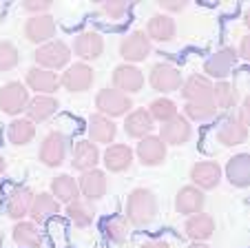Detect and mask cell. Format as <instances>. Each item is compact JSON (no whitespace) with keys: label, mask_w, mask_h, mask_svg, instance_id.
Listing matches in <instances>:
<instances>
[{"label":"cell","mask_w":250,"mask_h":248,"mask_svg":"<svg viewBox=\"0 0 250 248\" xmlns=\"http://www.w3.org/2000/svg\"><path fill=\"white\" fill-rule=\"evenodd\" d=\"M95 109L106 117H120L131 111L133 102L126 93H122L118 89H102L95 95Z\"/></svg>","instance_id":"7a4b0ae2"},{"label":"cell","mask_w":250,"mask_h":248,"mask_svg":"<svg viewBox=\"0 0 250 248\" xmlns=\"http://www.w3.org/2000/svg\"><path fill=\"white\" fill-rule=\"evenodd\" d=\"M184 113H186V117H190L195 122H208L215 117L217 109H215L212 102H186Z\"/></svg>","instance_id":"74e56055"},{"label":"cell","mask_w":250,"mask_h":248,"mask_svg":"<svg viewBox=\"0 0 250 248\" xmlns=\"http://www.w3.org/2000/svg\"><path fill=\"white\" fill-rule=\"evenodd\" d=\"M124 129H126V135L131 137H146L148 133L153 131V117L146 109H135L126 115V122H124Z\"/></svg>","instance_id":"7402d4cb"},{"label":"cell","mask_w":250,"mask_h":248,"mask_svg":"<svg viewBox=\"0 0 250 248\" xmlns=\"http://www.w3.org/2000/svg\"><path fill=\"white\" fill-rule=\"evenodd\" d=\"M188 137H190V124H188V120L182 115L164 122L160 127V140L164 142V144L180 146V144H184V142H188Z\"/></svg>","instance_id":"9a60e30c"},{"label":"cell","mask_w":250,"mask_h":248,"mask_svg":"<svg viewBox=\"0 0 250 248\" xmlns=\"http://www.w3.org/2000/svg\"><path fill=\"white\" fill-rule=\"evenodd\" d=\"M226 178L232 186L246 188L250 184V155L239 153L228 159L226 164Z\"/></svg>","instance_id":"ffe728a7"},{"label":"cell","mask_w":250,"mask_h":248,"mask_svg":"<svg viewBox=\"0 0 250 248\" xmlns=\"http://www.w3.org/2000/svg\"><path fill=\"white\" fill-rule=\"evenodd\" d=\"M182 95L186 102H212V82L206 75H190L182 82Z\"/></svg>","instance_id":"7c38bea8"},{"label":"cell","mask_w":250,"mask_h":248,"mask_svg":"<svg viewBox=\"0 0 250 248\" xmlns=\"http://www.w3.org/2000/svg\"><path fill=\"white\" fill-rule=\"evenodd\" d=\"M24 11H31L36 16H42L44 11L51 9V0H24L22 2Z\"/></svg>","instance_id":"60d3db41"},{"label":"cell","mask_w":250,"mask_h":248,"mask_svg":"<svg viewBox=\"0 0 250 248\" xmlns=\"http://www.w3.org/2000/svg\"><path fill=\"white\" fill-rule=\"evenodd\" d=\"M80 193L89 200H98L106 193V175L98 169H91V171H84L80 178Z\"/></svg>","instance_id":"cb8c5ba5"},{"label":"cell","mask_w":250,"mask_h":248,"mask_svg":"<svg viewBox=\"0 0 250 248\" xmlns=\"http://www.w3.org/2000/svg\"><path fill=\"white\" fill-rule=\"evenodd\" d=\"M14 242L18 246L40 248L42 246V233L33 222H18L14 228Z\"/></svg>","instance_id":"1f68e13d"},{"label":"cell","mask_w":250,"mask_h":248,"mask_svg":"<svg viewBox=\"0 0 250 248\" xmlns=\"http://www.w3.org/2000/svg\"><path fill=\"white\" fill-rule=\"evenodd\" d=\"M7 169V162H5V158H2V155H0V173H2V171Z\"/></svg>","instance_id":"7dc6e473"},{"label":"cell","mask_w":250,"mask_h":248,"mask_svg":"<svg viewBox=\"0 0 250 248\" xmlns=\"http://www.w3.org/2000/svg\"><path fill=\"white\" fill-rule=\"evenodd\" d=\"M188 248H210V246H208V244H204V242H193Z\"/></svg>","instance_id":"bcb514c9"},{"label":"cell","mask_w":250,"mask_h":248,"mask_svg":"<svg viewBox=\"0 0 250 248\" xmlns=\"http://www.w3.org/2000/svg\"><path fill=\"white\" fill-rule=\"evenodd\" d=\"M248 53H250V38H244L241 40V47H239V58H244V60H248Z\"/></svg>","instance_id":"ee69618b"},{"label":"cell","mask_w":250,"mask_h":248,"mask_svg":"<svg viewBox=\"0 0 250 248\" xmlns=\"http://www.w3.org/2000/svg\"><path fill=\"white\" fill-rule=\"evenodd\" d=\"M53 33H56V20H53L49 14L33 16V18H29L27 24H24V38L33 45L51 43Z\"/></svg>","instance_id":"9c48e42d"},{"label":"cell","mask_w":250,"mask_h":248,"mask_svg":"<svg viewBox=\"0 0 250 248\" xmlns=\"http://www.w3.org/2000/svg\"><path fill=\"white\" fill-rule=\"evenodd\" d=\"M31 204H33L31 188L16 186L14 191L9 193V197H7V215H9L11 220L20 222L29 211H31Z\"/></svg>","instance_id":"e0dca14e"},{"label":"cell","mask_w":250,"mask_h":248,"mask_svg":"<svg viewBox=\"0 0 250 248\" xmlns=\"http://www.w3.org/2000/svg\"><path fill=\"white\" fill-rule=\"evenodd\" d=\"M113 87L118 91H126V93H135L144 87V75L137 67L133 65H120L113 71Z\"/></svg>","instance_id":"4fadbf2b"},{"label":"cell","mask_w":250,"mask_h":248,"mask_svg":"<svg viewBox=\"0 0 250 248\" xmlns=\"http://www.w3.org/2000/svg\"><path fill=\"white\" fill-rule=\"evenodd\" d=\"M27 85H29V89L40 91L42 95H49V93H53V91H58V87H60V78L49 69L33 67V69L27 71Z\"/></svg>","instance_id":"d6986e66"},{"label":"cell","mask_w":250,"mask_h":248,"mask_svg":"<svg viewBox=\"0 0 250 248\" xmlns=\"http://www.w3.org/2000/svg\"><path fill=\"white\" fill-rule=\"evenodd\" d=\"M204 202H206V197L197 186H184L175 197V208L182 215H195V213H202Z\"/></svg>","instance_id":"ac0fdd59"},{"label":"cell","mask_w":250,"mask_h":248,"mask_svg":"<svg viewBox=\"0 0 250 248\" xmlns=\"http://www.w3.org/2000/svg\"><path fill=\"white\" fill-rule=\"evenodd\" d=\"M184 233L188 235L193 242H204V239H208L215 233V220H212L210 215H206V213H197V215H193L186 222Z\"/></svg>","instance_id":"4316f807"},{"label":"cell","mask_w":250,"mask_h":248,"mask_svg":"<svg viewBox=\"0 0 250 248\" xmlns=\"http://www.w3.org/2000/svg\"><path fill=\"white\" fill-rule=\"evenodd\" d=\"M237 102V89L230 82H217L212 85V104L215 109H230Z\"/></svg>","instance_id":"d590c367"},{"label":"cell","mask_w":250,"mask_h":248,"mask_svg":"<svg viewBox=\"0 0 250 248\" xmlns=\"http://www.w3.org/2000/svg\"><path fill=\"white\" fill-rule=\"evenodd\" d=\"M66 140L64 133L60 131H51L47 137L42 140V146H40V162L49 169H56L64 162V155H66Z\"/></svg>","instance_id":"277c9868"},{"label":"cell","mask_w":250,"mask_h":248,"mask_svg":"<svg viewBox=\"0 0 250 248\" xmlns=\"http://www.w3.org/2000/svg\"><path fill=\"white\" fill-rule=\"evenodd\" d=\"M190 180L199 191H210L222 180V166L217 162H197L190 169Z\"/></svg>","instance_id":"8fae6325"},{"label":"cell","mask_w":250,"mask_h":248,"mask_svg":"<svg viewBox=\"0 0 250 248\" xmlns=\"http://www.w3.org/2000/svg\"><path fill=\"white\" fill-rule=\"evenodd\" d=\"M29 104V91L20 82H7L0 89V109L9 115H20L22 111H27Z\"/></svg>","instance_id":"5b68a950"},{"label":"cell","mask_w":250,"mask_h":248,"mask_svg":"<svg viewBox=\"0 0 250 248\" xmlns=\"http://www.w3.org/2000/svg\"><path fill=\"white\" fill-rule=\"evenodd\" d=\"M146 36L148 40H157V43H168L175 38V23L170 16H153L148 20L146 27Z\"/></svg>","instance_id":"f546056e"},{"label":"cell","mask_w":250,"mask_h":248,"mask_svg":"<svg viewBox=\"0 0 250 248\" xmlns=\"http://www.w3.org/2000/svg\"><path fill=\"white\" fill-rule=\"evenodd\" d=\"M73 51L82 60H98L104 51V40L98 31H82L73 43Z\"/></svg>","instance_id":"5bb4252c"},{"label":"cell","mask_w":250,"mask_h":248,"mask_svg":"<svg viewBox=\"0 0 250 248\" xmlns=\"http://www.w3.org/2000/svg\"><path fill=\"white\" fill-rule=\"evenodd\" d=\"M104 164L111 173H122L131 169L133 164V149L128 144H111L104 153Z\"/></svg>","instance_id":"44dd1931"},{"label":"cell","mask_w":250,"mask_h":248,"mask_svg":"<svg viewBox=\"0 0 250 248\" xmlns=\"http://www.w3.org/2000/svg\"><path fill=\"white\" fill-rule=\"evenodd\" d=\"M140 248H170L166 242H157V239H153V242H146V244H142Z\"/></svg>","instance_id":"f6af8a7d"},{"label":"cell","mask_w":250,"mask_h":248,"mask_svg":"<svg viewBox=\"0 0 250 248\" xmlns=\"http://www.w3.org/2000/svg\"><path fill=\"white\" fill-rule=\"evenodd\" d=\"M51 193H53V197H58V202L69 204V202L80 197V186H78V182L73 178H69V175H58L51 182Z\"/></svg>","instance_id":"d6a6232c"},{"label":"cell","mask_w":250,"mask_h":248,"mask_svg":"<svg viewBox=\"0 0 250 248\" xmlns=\"http://www.w3.org/2000/svg\"><path fill=\"white\" fill-rule=\"evenodd\" d=\"M151 53V40L144 31H133L120 43V56L126 62H142Z\"/></svg>","instance_id":"52a82bcc"},{"label":"cell","mask_w":250,"mask_h":248,"mask_svg":"<svg viewBox=\"0 0 250 248\" xmlns=\"http://www.w3.org/2000/svg\"><path fill=\"white\" fill-rule=\"evenodd\" d=\"M33 135H36V127H33L31 120H24V117H16L9 124V131H7L9 142L16 146H22L27 142H31Z\"/></svg>","instance_id":"836d02e7"},{"label":"cell","mask_w":250,"mask_h":248,"mask_svg":"<svg viewBox=\"0 0 250 248\" xmlns=\"http://www.w3.org/2000/svg\"><path fill=\"white\" fill-rule=\"evenodd\" d=\"M115 133H118V129H115V124L106 115L95 113V115L89 117V135H91V140L93 142L109 144V142H113Z\"/></svg>","instance_id":"d4e9b609"},{"label":"cell","mask_w":250,"mask_h":248,"mask_svg":"<svg viewBox=\"0 0 250 248\" xmlns=\"http://www.w3.org/2000/svg\"><path fill=\"white\" fill-rule=\"evenodd\" d=\"M33 58H36V62L40 65V69L51 71V69H62V67L69 62L71 51L64 43L51 40V43H47V45H40V47L36 49V53H33Z\"/></svg>","instance_id":"3957f363"},{"label":"cell","mask_w":250,"mask_h":248,"mask_svg":"<svg viewBox=\"0 0 250 248\" xmlns=\"http://www.w3.org/2000/svg\"><path fill=\"white\" fill-rule=\"evenodd\" d=\"M182 73L177 67L168 65V62H157L155 67L151 69V85L155 91H177L182 87Z\"/></svg>","instance_id":"ba28073f"},{"label":"cell","mask_w":250,"mask_h":248,"mask_svg":"<svg viewBox=\"0 0 250 248\" xmlns=\"http://www.w3.org/2000/svg\"><path fill=\"white\" fill-rule=\"evenodd\" d=\"M66 215H69V220L73 222V226L86 228V226H91V222H93V217H95V208L91 202L78 197V200L66 204Z\"/></svg>","instance_id":"83f0119b"},{"label":"cell","mask_w":250,"mask_h":248,"mask_svg":"<svg viewBox=\"0 0 250 248\" xmlns=\"http://www.w3.org/2000/svg\"><path fill=\"white\" fill-rule=\"evenodd\" d=\"M137 158H140L142 164H146V166H157L166 158V144L155 135L142 137L140 144H137Z\"/></svg>","instance_id":"2e32d148"},{"label":"cell","mask_w":250,"mask_h":248,"mask_svg":"<svg viewBox=\"0 0 250 248\" xmlns=\"http://www.w3.org/2000/svg\"><path fill=\"white\" fill-rule=\"evenodd\" d=\"M100 9H102L104 16H109L111 20H120L128 11V2H122V0H109V2H102Z\"/></svg>","instance_id":"ab89813d"},{"label":"cell","mask_w":250,"mask_h":248,"mask_svg":"<svg viewBox=\"0 0 250 248\" xmlns=\"http://www.w3.org/2000/svg\"><path fill=\"white\" fill-rule=\"evenodd\" d=\"M100 159V151L95 144L91 142H78L76 149H73V158H71V164H73V169L78 171H91L95 169V164Z\"/></svg>","instance_id":"484cf974"},{"label":"cell","mask_w":250,"mask_h":248,"mask_svg":"<svg viewBox=\"0 0 250 248\" xmlns=\"http://www.w3.org/2000/svg\"><path fill=\"white\" fill-rule=\"evenodd\" d=\"M237 122H239L244 129H248V104H244V107L239 109V117H237Z\"/></svg>","instance_id":"7bdbcfd3"},{"label":"cell","mask_w":250,"mask_h":248,"mask_svg":"<svg viewBox=\"0 0 250 248\" xmlns=\"http://www.w3.org/2000/svg\"><path fill=\"white\" fill-rule=\"evenodd\" d=\"M160 5H162V9H166V11H182L186 7V2H182V0H164Z\"/></svg>","instance_id":"b9f144b4"},{"label":"cell","mask_w":250,"mask_h":248,"mask_svg":"<svg viewBox=\"0 0 250 248\" xmlns=\"http://www.w3.org/2000/svg\"><path fill=\"white\" fill-rule=\"evenodd\" d=\"M148 113H151V117H153V122H168V120H173V117H177V104L173 102V100H168V98H157V100H153L151 102V107H148Z\"/></svg>","instance_id":"8d00e7d4"},{"label":"cell","mask_w":250,"mask_h":248,"mask_svg":"<svg viewBox=\"0 0 250 248\" xmlns=\"http://www.w3.org/2000/svg\"><path fill=\"white\" fill-rule=\"evenodd\" d=\"M246 137H248V129H244L235 117L226 120L222 127L217 129V140L219 144L224 146H237V144H244Z\"/></svg>","instance_id":"4dcf8cb0"},{"label":"cell","mask_w":250,"mask_h":248,"mask_svg":"<svg viewBox=\"0 0 250 248\" xmlns=\"http://www.w3.org/2000/svg\"><path fill=\"white\" fill-rule=\"evenodd\" d=\"M102 233L106 235V239L113 244H124L128 237V220L122 215L106 217L102 222Z\"/></svg>","instance_id":"e575fe53"},{"label":"cell","mask_w":250,"mask_h":248,"mask_svg":"<svg viewBox=\"0 0 250 248\" xmlns=\"http://www.w3.org/2000/svg\"><path fill=\"white\" fill-rule=\"evenodd\" d=\"M157 213V202L148 188H135L126 202V220L135 226H146Z\"/></svg>","instance_id":"6da1fadb"},{"label":"cell","mask_w":250,"mask_h":248,"mask_svg":"<svg viewBox=\"0 0 250 248\" xmlns=\"http://www.w3.org/2000/svg\"><path fill=\"white\" fill-rule=\"evenodd\" d=\"M58 211H60V202L56 197L49 195V193H38V195H33V204L29 215L33 217L36 224H42L51 215H58Z\"/></svg>","instance_id":"603a6c76"},{"label":"cell","mask_w":250,"mask_h":248,"mask_svg":"<svg viewBox=\"0 0 250 248\" xmlns=\"http://www.w3.org/2000/svg\"><path fill=\"white\" fill-rule=\"evenodd\" d=\"M18 65V49L7 40H0V71H9Z\"/></svg>","instance_id":"f35d334b"},{"label":"cell","mask_w":250,"mask_h":248,"mask_svg":"<svg viewBox=\"0 0 250 248\" xmlns=\"http://www.w3.org/2000/svg\"><path fill=\"white\" fill-rule=\"evenodd\" d=\"M93 80H95V71L89 65H84V62H78V65L69 67L62 73L60 85L66 91H71V93H82V91H86L93 85Z\"/></svg>","instance_id":"8992f818"},{"label":"cell","mask_w":250,"mask_h":248,"mask_svg":"<svg viewBox=\"0 0 250 248\" xmlns=\"http://www.w3.org/2000/svg\"><path fill=\"white\" fill-rule=\"evenodd\" d=\"M56 109H58L56 98H51V95H36L27 104V115L31 122H44L56 113Z\"/></svg>","instance_id":"f1b7e54d"},{"label":"cell","mask_w":250,"mask_h":248,"mask_svg":"<svg viewBox=\"0 0 250 248\" xmlns=\"http://www.w3.org/2000/svg\"><path fill=\"white\" fill-rule=\"evenodd\" d=\"M237 62V51L232 47H224L219 49L217 53H212L210 58H208L206 62H204V71H206V78H219L224 80L228 73L232 71V67H235Z\"/></svg>","instance_id":"30bf717a"}]
</instances>
